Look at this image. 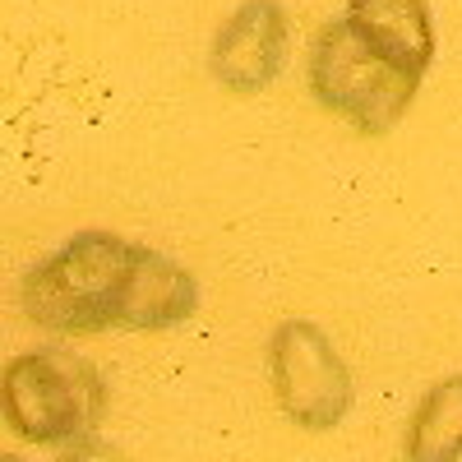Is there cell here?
<instances>
[{"instance_id": "277c9868", "label": "cell", "mask_w": 462, "mask_h": 462, "mask_svg": "<svg viewBox=\"0 0 462 462\" xmlns=\"http://www.w3.org/2000/svg\"><path fill=\"white\" fill-rule=\"evenodd\" d=\"M268 374L287 420L300 430H333L352 407V370L333 337L310 319H282L268 337Z\"/></svg>"}, {"instance_id": "30bf717a", "label": "cell", "mask_w": 462, "mask_h": 462, "mask_svg": "<svg viewBox=\"0 0 462 462\" xmlns=\"http://www.w3.org/2000/svg\"><path fill=\"white\" fill-rule=\"evenodd\" d=\"M0 462H23V457H14V453H5V457H0Z\"/></svg>"}, {"instance_id": "52a82bcc", "label": "cell", "mask_w": 462, "mask_h": 462, "mask_svg": "<svg viewBox=\"0 0 462 462\" xmlns=\"http://www.w3.org/2000/svg\"><path fill=\"white\" fill-rule=\"evenodd\" d=\"M346 23L407 74H426L435 56V23L426 0H346Z\"/></svg>"}, {"instance_id": "5b68a950", "label": "cell", "mask_w": 462, "mask_h": 462, "mask_svg": "<svg viewBox=\"0 0 462 462\" xmlns=\"http://www.w3.org/2000/svg\"><path fill=\"white\" fill-rule=\"evenodd\" d=\"M287 60V14L278 0H245L213 37V79L231 93H259Z\"/></svg>"}, {"instance_id": "ba28073f", "label": "cell", "mask_w": 462, "mask_h": 462, "mask_svg": "<svg viewBox=\"0 0 462 462\" xmlns=\"http://www.w3.org/2000/svg\"><path fill=\"white\" fill-rule=\"evenodd\" d=\"M407 462H462V374L430 383L402 439Z\"/></svg>"}, {"instance_id": "9c48e42d", "label": "cell", "mask_w": 462, "mask_h": 462, "mask_svg": "<svg viewBox=\"0 0 462 462\" xmlns=\"http://www.w3.org/2000/svg\"><path fill=\"white\" fill-rule=\"evenodd\" d=\"M56 462H130V457L116 448V444L97 439V435H84V439L65 444V448L56 453Z\"/></svg>"}, {"instance_id": "8992f818", "label": "cell", "mask_w": 462, "mask_h": 462, "mask_svg": "<svg viewBox=\"0 0 462 462\" xmlns=\"http://www.w3.org/2000/svg\"><path fill=\"white\" fill-rule=\"evenodd\" d=\"M195 305H199V282L185 263L134 245L121 300H116V324L139 333H162L171 324H185L195 315Z\"/></svg>"}, {"instance_id": "7a4b0ae2", "label": "cell", "mask_w": 462, "mask_h": 462, "mask_svg": "<svg viewBox=\"0 0 462 462\" xmlns=\"http://www.w3.org/2000/svg\"><path fill=\"white\" fill-rule=\"evenodd\" d=\"M310 88L361 134H389L407 116L420 79L383 60L346 19H333L310 47Z\"/></svg>"}, {"instance_id": "6da1fadb", "label": "cell", "mask_w": 462, "mask_h": 462, "mask_svg": "<svg viewBox=\"0 0 462 462\" xmlns=\"http://www.w3.org/2000/svg\"><path fill=\"white\" fill-rule=\"evenodd\" d=\"M134 245L116 231H79L56 254H47L19 287L23 315L37 328L51 333H97L116 324V300H121L130 273Z\"/></svg>"}, {"instance_id": "3957f363", "label": "cell", "mask_w": 462, "mask_h": 462, "mask_svg": "<svg viewBox=\"0 0 462 462\" xmlns=\"http://www.w3.org/2000/svg\"><path fill=\"white\" fill-rule=\"evenodd\" d=\"M5 420L28 444H74L93 435L106 407L102 374L88 361L23 352L5 365Z\"/></svg>"}]
</instances>
